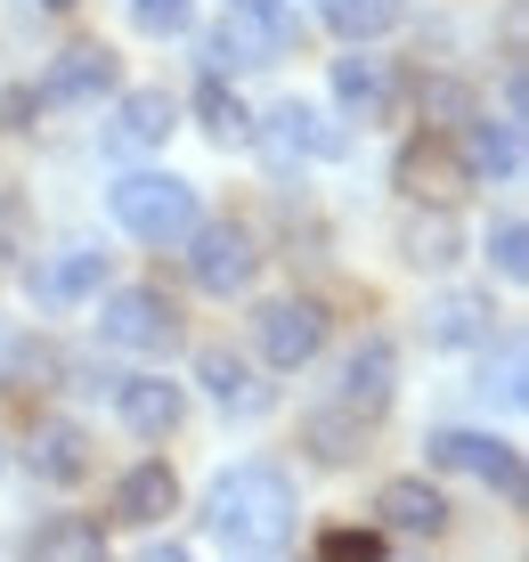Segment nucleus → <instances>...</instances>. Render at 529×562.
I'll return each instance as SVG.
<instances>
[{
    "label": "nucleus",
    "mask_w": 529,
    "mask_h": 562,
    "mask_svg": "<svg viewBox=\"0 0 529 562\" xmlns=\"http://www.w3.org/2000/svg\"><path fill=\"white\" fill-rule=\"evenodd\" d=\"M204 530L221 538L228 554H269L293 538V481L278 464H228V473H212L204 490Z\"/></svg>",
    "instance_id": "nucleus-1"
},
{
    "label": "nucleus",
    "mask_w": 529,
    "mask_h": 562,
    "mask_svg": "<svg viewBox=\"0 0 529 562\" xmlns=\"http://www.w3.org/2000/svg\"><path fill=\"white\" fill-rule=\"evenodd\" d=\"M114 221L139 245H188V228L204 221V204H195V188L180 171H123V180H114Z\"/></svg>",
    "instance_id": "nucleus-2"
},
{
    "label": "nucleus",
    "mask_w": 529,
    "mask_h": 562,
    "mask_svg": "<svg viewBox=\"0 0 529 562\" xmlns=\"http://www.w3.org/2000/svg\"><path fill=\"white\" fill-rule=\"evenodd\" d=\"M188 278L204 285V294H252V278H261V245H252V228L237 221H195L188 228Z\"/></svg>",
    "instance_id": "nucleus-3"
},
{
    "label": "nucleus",
    "mask_w": 529,
    "mask_h": 562,
    "mask_svg": "<svg viewBox=\"0 0 529 562\" xmlns=\"http://www.w3.org/2000/svg\"><path fill=\"white\" fill-rule=\"evenodd\" d=\"M98 342H114V351H171L180 342V310L155 285H114L98 302Z\"/></svg>",
    "instance_id": "nucleus-4"
},
{
    "label": "nucleus",
    "mask_w": 529,
    "mask_h": 562,
    "mask_svg": "<svg viewBox=\"0 0 529 562\" xmlns=\"http://www.w3.org/2000/svg\"><path fill=\"white\" fill-rule=\"evenodd\" d=\"M252 342H261V359L278 367V375L309 367V359L326 351V302H309V294L261 302V310H252Z\"/></svg>",
    "instance_id": "nucleus-5"
},
{
    "label": "nucleus",
    "mask_w": 529,
    "mask_h": 562,
    "mask_svg": "<svg viewBox=\"0 0 529 562\" xmlns=\"http://www.w3.org/2000/svg\"><path fill=\"white\" fill-rule=\"evenodd\" d=\"M399 66H391V57H375L367 42H350V57H335V106L350 114V123H391V114H399Z\"/></svg>",
    "instance_id": "nucleus-6"
},
{
    "label": "nucleus",
    "mask_w": 529,
    "mask_h": 562,
    "mask_svg": "<svg viewBox=\"0 0 529 562\" xmlns=\"http://www.w3.org/2000/svg\"><path fill=\"white\" fill-rule=\"evenodd\" d=\"M252 139L269 147V164H278V171H293V164H309V155H342V147H350V131H335L318 106L285 99V106H269L261 123H252Z\"/></svg>",
    "instance_id": "nucleus-7"
},
{
    "label": "nucleus",
    "mask_w": 529,
    "mask_h": 562,
    "mask_svg": "<svg viewBox=\"0 0 529 562\" xmlns=\"http://www.w3.org/2000/svg\"><path fill=\"white\" fill-rule=\"evenodd\" d=\"M424 457H432L440 473H473V481H488V490L521 497V449H514V440H497V432H432V440H424Z\"/></svg>",
    "instance_id": "nucleus-8"
},
{
    "label": "nucleus",
    "mask_w": 529,
    "mask_h": 562,
    "mask_svg": "<svg viewBox=\"0 0 529 562\" xmlns=\"http://www.w3.org/2000/svg\"><path fill=\"white\" fill-rule=\"evenodd\" d=\"M391 392H399V351H391L383 335H367L359 351L342 359V392H335V408H350L359 424H375L391 408Z\"/></svg>",
    "instance_id": "nucleus-9"
},
{
    "label": "nucleus",
    "mask_w": 529,
    "mask_h": 562,
    "mask_svg": "<svg viewBox=\"0 0 529 562\" xmlns=\"http://www.w3.org/2000/svg\"><path fill=\"white\" fill-rule=\"evenodd\" d=\"M375 530L383 538H440L448 530V497L424 473H399V481L375 490Z\"/></svg>",
    "instance_id": "nucleus-10"
},
{
    "label": "nucleus",
    "mask_w": 529,
    "mask_h": 562,
    "mask_svg": "<svg viewBox=\"0 0 529 562\" xmlns=\"http://www.w3.org/2000/svg\"><path fill=\"white\" fill-rule=\"evenodd\" d=\"M457 155L473 180H514L521 171V114H464L457 123Z\"/></svg>",
    "instance_id": "nucleus-11"
},
{
    "label": "nucleus",
    "mask_w": 529,
    "mask_h": 562,
    "mask_svg": "<svg viewBox=\"0 0 529 562\" xmlns=\"http://www.w3.org/2000/svg\"><path fill=\"white\" fill-rule=\"evenodd\" d=\"M114 416H123L139 440H164V432L188 424V392L171 375H123V383H114Z\"/></svg>",
    "instance_id": "nucleus-12"
},
{
    "label": "nucleus",
    "mask_w": 529,
    "mask_h": 562,
    "mask_svg": "<svg viewBox=\"0 0 529 562\" xmlns=\"http://www.w3.org/2000/svg\"><path fill=\"white\" fill-rule=\"evenodd\" d=\"M399 188H407V204H457L473 188V171H464V155L448 139H416L399 155Z\"/></svg>",
    "instance_id": "nucleus-13"
},
{
    "label": "nucleus",
    "mask_w": 529,
    "mask_h": 562,
    "mask_svg": "<svg viewBox=\"0 0 529 562\" xmlns=\"http://www.w3.org/2000/svg\"><path fill=\"white\" fill-rule=\"evenodd\" d=\"M25 464H33V481H49V490H74V481L98 473V449H90L82 424H33Z\"/></svg>",
    "instance_id": "nucleus-14"
},
{
    "label": "nucleus",
    "mask_w": 529,
    "mask_h": 562,
    "mask_svg": "<svg viewBox=\"0 0 529 562\" xmlns=\"http://www.w3.org/2000/svg\"><path fill=\"white\" fill-rule=\"evenodd\" d=\"M171 131H180V106H171L164 90H123V99H114V123H106V147L147 155V147H164Z\"/></svg>",
    "instance_id": "nucleus-15"
},
{
    "label": "nucleus",
    "mask_w": 529,
    "mask_h": 562,
    "mask_svg": "<svg viewBox=\"0 0 529 562\" xmlns=\"http://www.w3.org/2000/svg\"><path fill=\"white\" fill-rule=\"evenodd\" d=\"M488 335H497L488 294H440L424 310V342H432V351H488Z\"/></svg>",
    "instance_id": "nucleus-16"
},
{
    "label": "nucleus",
    "mask_w": 529,
    "mask_h": 562,
    "mask_svg": "<svg viewBox=\"0 0 529 562\" xmlns=\"http://www.w3.org/2000/svg\"><path fill=\"white\" fill-rule=\"evenodd\" d=\"M171 506H180V473H171L164 457H147V464H131L123 481H114V521H131V530H155Z\"/></svg>",
    "instance_id": "nucleus-17"
},
{
    "label": "nucleus",
    "mask_w": 529,
    "mask_h": 562,
    "mask_svg": "<svg viewBox=\"0 0 529 562\" xmlns=\"http://www.w3.org/2000/svg\"><path fill=\"white\" fill-rule=\"evenodd\" d=\"M106 90H114V57L82 42V49H66V57L42 74V90H33V99H42V106H90V99H106Z\"/></svg>",
    "instance_id": "nucleus-18"
},
{
    "label": "nucleus",
    "mask_w": 529,
    "mask_h": 562,
    "mask_svg": "<svg viewBox=\"0 0 529 562\" xmlns=\"http://www.w3.org/2000/svg\"><path fill=\"white\" fill-rule=\"evenodd\" d=\"M195 383H204V392L221 400L228 416H269V383L252 375V359H237V351H221V342H212V351L195 359Z\"/></svg>",
    "instance_id": "nucleus-19"
},
{
    "label": "nucleus",
    "mask_w": 529,
    "mask_h": 562,
    "mask_svg": "<svg viewBox=\"0 0 529 562\" xmlns=\"http://www.w3.org/2000/svg\"><path fill=\"white\" fill-rule=\"evenodd\" d=\"M399 261H407V269H448V261H464L457 212H448V204H432V212H399Z\"/></svg>",
    "instance_id": "nucleus-20"
},
{
    "label": "nucleus",
    "mask_w": 529,
    "mask_h": 562,
    "mask_svg": "<svg viewBox=\"0 0 529 562\" xmlns=\"http://www.w3.org/2000/svg\"><path fill=\"white\" fill-rule=\"evenodd\" d=\"M25 562H106V530L82 514H57L25 538Z\"/></svg>",
    "instance_id": "nucleus-21"
},
{
    "label": "nucleus",
    "mask_w": 529,
    "mask_h": 562,
    "mask_svg": "<svg viewBox=\"0 0 529 562\" xmlns=\"http://www.w3.org/2000/svg\"><path fill=\"white\" fill-rule=\"evenodd\" d=\"M98 285H106V254H90V245H74V254H57L42 278H33V294L57 302V310H74V302H90Z\"/></svg>",
    "instance_id": "nucleus-22"
},
{
    "label": "nucleus",
    "mask_w": 529,
    "mask_h": 562,
    "mask_svg": "<svg viewBox=\"0 0 529 562\" xmlns=\"http://www.w3.org/2000/svg\"><path fill=\"white\" fill-rule=\"evenodd\" d=\"M195 114H204V131H212L221 147L252 139V114H245V99H237V90L221 82V74H204V82H195Z\"/></svg>",
    "instance_id": "nucleus-23"
},
{
    "label": "nucleus",
    "mask_w": 529,
    "mask_h": 562,
    "mask_svg": "<svg viewBox=\"0 0 529 562\" xmlns=\"http://www.w3.org/2000/svg\"><path fill=\"white\" fill-rule=\"evenodd\" d=\"M399 16H407V0H326V25H335L342 42H383Z\"/></svg>",
    "instance_id": "nucleus-24"
},
{
    "label": "nucleus",
    "mask_w": 529,
    "mask_h": 562,
    "mask_svg": "<svg viewBox=\"0 0 529 562\" xmlns=\"http://www.w3.org/2000/svg\"><path fill=\"white\" fill-rule=\"evenodd\" d=\"M359 432H367V424L350 416V408H318V416L302 424V440H309V457H318V464H350V457H367V449H359Z\"/></svg>",
    "instance_id": "nucleus-25"
},
{
    "label": "nucleus",
    "mask_w": 529,
    "mask_h": 562,
    "mask_svg": "<svg viewBox=\"0 0 529 562\" xmlns=\"http://www.w3.org/2000/svg\"><path fill=\"white\" fill-rule=\"evenodd\" d=\"M488 269H497V278H529V228L521 221L488 228Z\"/></svg>",
    "instance_id": "nucleus-26"
},
{
    "label": "nucleus",
    "mask_w": 529,
    "mask_h": 562,
    "mask_svg": "<svg viewBox=\"0 0 529 562\" xmlns=\"http://www.w3.org/2000/svg\"><path fill=\"white\" fill-rule=\"evenodd\" d=\"M318 562H383V530H326Z\"/></svg>",
    "instance_id": "nucleus-27"
},
{
    "label": "nucleus",
    "mask_w": 529,
    "mask_h": 562,
    "mask_svg": "<svg viewBox=\"0 0 529 562\" xmlns=\"http://www.w3.org/2000/svg\"><path fill=\"white\" fill-rule=\"evenodd\" d=\"M195 0H131V25L139 33H188Z\"/></svg>",
    "instance_id": "nucleus-28"
},
{
    "label": "nucleus",
    "mask_w": 529,
    "mask_h": 562,
    "mask_svg": "<svg viewBox=\"0 0 529 562\" xmlns=\"http://www.w3.org/2000/svg\"><path fill=\"white\" fill-rule=\"evenodd\" d=\"M497 400H505V408H521V400H529V383H521V351H505V359H497Z\"/></svg>",
    "instance_id": "nucleus-29"
},
{
    "label": "nucleus",
    "mask_w": 529,
    "mask_h": 562,
    "mask_svg": "<svg viewBox=\"0 0 529 562\" xmlns=\"http://www.w3.org/2000/svg\"><path fill=\"white\" fill-rule=\"evenodd\" d=\"M33 106H42L33 90H0V131H25V114H33Z\"/></svg>",
    "instance_id": "nucleus-30"
},
{
    "label": "nucleus",
    "mask_w": 529,
    "mask_h": 562,
    "mask_svg": "<svg viewBox=\"0 0 529 562\" xmlns=\"http://www.w3.org/2000/svg\"><path fill=\"white\" fill-rule=\"evenodd\" d=\"M139 562H188V547H147Z\"/></svg>",
    "instance_id": "nucleus-31"
},
{
    "label": "nucleus",
    "mask_w": 529,
    "mask_h": 562,
    "mask_svg": "<svg viewBox=\"0 0 529 562\" xmlns=\"http://www.w3.org/2000/svg\"><path fill=\"white\" fill-rule=\"evenodd\" d=\"M228 9H285V0H228Z\"/></svg>",
    "instance_id": "nucleus-32"
},
{
    "label": "nucleus",
    "mask_w": 529,
    "mask_h": 562,
    "mask_svg": "<svg viewBox=\"0 0 529 562\" xmlns=\"http://www.w3.org/2000/svg\"><path fill=\"white\" fill-rule=\"evenodd\" d=\"M42 9H82V0H42Z\"/></svg>",
    "instance_id": "nucleus-33"
},
{
    "label": "nucleus",
    "mask_w": 529,
    "mask_h": 562,
    "mask_svg": "<svg viewBox=\"0 0 529 562\" xmlns=\"http://www.w3.org/2000/svg\"><path fill=\"white\" fill-rule=\"evenodd\" d=\"M252 562H261V554H252Z\"/></svg>",
    "instance_id": "nucleus-34"
}]
</instances>
